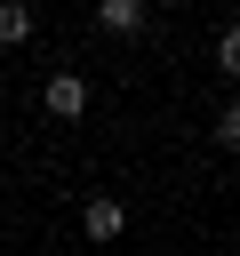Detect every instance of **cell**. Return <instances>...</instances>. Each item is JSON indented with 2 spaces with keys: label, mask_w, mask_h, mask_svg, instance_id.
<instances>
[{
  "label": "cell",
  "mask_w": 240,
  "mask_h": 256,
  "mask_svg": "<svg viewBox=\"0 0 240 256\" xmlns=\"http://www.w3.org/2000/svg\"><path fill=\"white\" fill-rule=\"evenodd\" d=\"M40 104H48V120H80V112H88V80H80V72H56V80L40 88Z\"/></svg>",
  "instance_id": "cell-1"
},
{
  "label": "cell",
  "mask_w": 240,
  "mask_h": 256,
  "mask_svg": "<svg viewBox=\"0 0 240 256\" xmlns=\"http://www.w3.org/2000/svg\"><path fill=\"white\" fill-rule=\"evenodd\" d=\"M96 24H104L112 40H136V32L152 24V0H96Z\"/></svg>",
  "instance_id": "cell-2"
},
{
  "label": "cell",
  "mask_w": 240,
  "mask_h": 256,
  "mask_svg": "<svg viewBox=\"0 0 240 256\" xmlns=\"http://www.w3.org/2000/svg\"><path fill=\"white\" fill-rule=\"evenodd\" d=\"M80 232H88V240H120V232H128V208H120V200H104V192H96V200H88V208H80Z\"/></svg>",
  "instance_id": "cell-3"
},
{
  "label": "cell",
  "mask_w": 240,
  "mask_h": 256,
  "mask_svg": "<svg viewBox=\"0 0 240 256\" xmlns=\"http://www.w3.org/2000/svg\"><path fill=\"white\" fill-rule=\"evenodd\" d=\"M32 40V0H0V48H24Z\"/></svg>",
  "instance_id": "cell-4"
},
{
  "label": "cell",
  "mask_w": 240,
  "mask_h": 256,
  "mask_svg": "<svg viewBox=\"0 0 240 256\" xmlns=\"http://www.w3.org/2000/svg\"><path fill=\"white\" fill-rule=\"evenodd\" d=\"M216 72H224V80H240V24H224V32H216Z\"/></svg>",
  "instance_id": "cell-5"
},
{
  "label": "cell",
  "mask_w": 240,
  "mask_h": 256,
  "mask_svg": "<svg viewBox=\"0 0 240 256\" xmlns=\"http://www.w3.org/2000/svg\"><path fill=\"white\" fill-rule=\"evenodd\" d=\"M216 144H224V152H240V96L216 112Z\"/></svg>",
  "instance_id": "cell-6"
},
{
  "label": "cell",
  "mask_w": 240,
  "mask_h": 256,
  "mask_svg": "<svg viewBox=\"0 0 240 256\" xmlns=\"http://www.w3.org/2000/svg\"><path fill=\"white\" fill-rule=\"evenodd\" d=\"M160 8H192V0H160Z\"/></svg>",
  "instance_id": "cell-7"
},
{
  "label": "cell",
  "mask_w": 240,
  "mask_h": 256,
  "mask_svg": "<svg viewBox=\"0 0 240 256\" xmlns=\"http://www.w3.org/2000/svg\"><path fill=\"white\" fill-rule=\"evenodd\" d=\"M32 8H40V0H32Z\"/></svg>",
  "instance_id": "cell-8"
}]
</instances>
